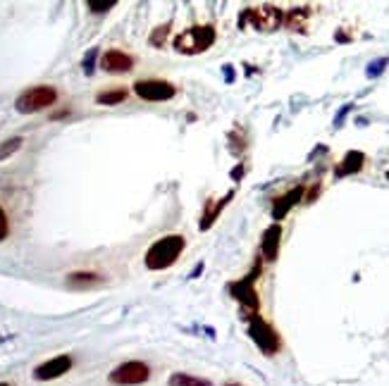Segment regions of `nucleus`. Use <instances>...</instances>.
<instances>
[{
    "instance_id": "f3484780",
    "label": "nucleus",
    "mask_w": 389,
    "mask_h": 386,
    "mask_svg": "<svg viewBox=\"0 0 389 386\" xmlns=\"http://www.w3.org/2000/svg\"><path fill=\"white\" fill-rule=\"evenodd\" d=\"M167 386H213L210 379L196 377V374H187V372H175L167 379Z\"/></svg>"
},
{
    "instance_id": "f8f14e48",
    "label": "nucleus",
    "mask_w": 389,
    "mask_h": 386,
    "mask_svg": "<svg viewBox=\"0 0 389 386\" xmlns=\"http://www.w3.org/2000/svg\"><path fill=\"white\" fill-rule=\"evenodd\" d=\"M301 198H303V186H294L292 191L280 195V198L275 200V205H272V220L275 222L285 220L289 215V210H292L296 203H301Z\"/></svg>"
},
{
    "instance_id": "a878e982",
    "label": "nucleus",
    "mask_w": 389,
    "mask_h": 386,
    "mask_svg": "<svg viewBox=\"0 0 389 386\" xmlns=\"http://www.w3.org/2000/svg\"><path fill=\"white\" fill-rule=\"evenodd\" d=\"M0 386H10V384L8 382H0Z\"/></svg>"
},
{
    "instance_id": "20e7f679",
    "label": "nucleus",
    "mask_w": 389,
    "mask_h": 386,
    "mask_svg": "<svg viewBox=\"0 0 389 386\" xmlns=\"http://www.w3.org/2000/svg\"><path fill=\"white\" fill-rule=\"evenodd\" d=\"M249 336L254 338V343L260 348V353H265L267 358L277 356L282 348V338L275 331V327L270 322H265L260 315H249Z\"/></svg>"
},
{
    "instance_id": "423d86ee",
    "label": "nucleus",
    "mask_w": 389,
    "mask_h": 386,
    "mask_svg": "<svg viewBox=\"0 0 389 386\" xmlns=\"http://www.w3.org/2000/svg\"><path fill=\"white\" fill-rule=\"evenodd\" d=\"M258 274H260V262H256L249 277H244V279H239V282L229 284V293L239 300L241 308L249 310V315H258V308H260L258 293H256V277H258Z\"/></svg>"
},
{
    "instance_id": "ddd939ff",
    "label": "nucleus",
    "mask_w": 389,
    "mask_h": 386,
    "mask_svg": "<svg viewBox=\"0 0 389 386\" xmlns=\"http://www.w3.org/2000/svg\"><path fill=\"white\" fill-rule=\"evenodd\" d=\"M366 165V155L361 151H349L344 155V160L339 162L337 169H334V177H349V174H359Z\"/></svg>"
},
{
    "instance_id": "6e6552de",
    "label": "nucleus",
    "mask_w": 389,
    "mask_h": 386,
    "mask_svg": "<svg viewBox=\"0 0 389 386\" xmlns=\"http://www.w3.org/2000/svg\"><path fill=\"white\" fill-rule=\"evenodd\" d=\"M134 93L141 100H151V103H162V100H172L177 96L175 84L165 81V79H141L134 84Z\"/></svg>"
},
{
    "instance_id": "b1692460",
    "label": "nucleus",
    "mask_w": 389,
    "mask_h": 386,
    "mask_svg": "<svg viewBox=\"0 0 389 386\" xmlns=\"http://www.w3.org/2000/svg\"><path fill=\"white\" fill-rule=\"evenodd\" d=\"M93 60H96V50H88L86 60H84V70H86V74L93 72Z\"/></svg>"
},
{
    "instance_id": "f257e3e1",
    "label": "nucleus",
    "mask_w": 389,
    "mask_h": 386,
    "mask_svg": "<svg viewBox=\"0 0 389 386\" xmlns=\"http://www.w3.org/2000/svg\"><path fill=\"white\" fill-rule=\"evenodd\" d=\"M184 248H187V239H184V236L180 234L162 236V239L151 243V248L146 251V255H144L146 267H149L151 272H160V269L172 267L180 260Z\"/></svg>"
},
{
    "instance_id": "9b49d317",
    "label": "nucleus",
    "mask_w": 389,
    "mask_h": 386,
    "mask_svg": "<svg viewBox=\"0 0 389 386\" xmlns=\"http://www.w3.org/2000/svg\"><path fill=\"white\" fill-rule=\"evenodd\" d=\"M280 241H282V224L275 222V224H270L263 231V239H260V253L265 260H277V255H280Z\"/></svg>"
},
{
    "instance_id": "7ed1b4c3",
    "label": "nucleus",
    "mask_w": 389,
    "mask_h": 386,
    "mask_svg": "<svg viewBox=\"0 0 389 386\" xmlns=\"http://www.w3.org/2000/svg\"><path fill=\"white\" fill-rule=\"evenodd\" d=\"M285 22V15L275 5H260V8H246L239 15V29H256V31H270L280 29V24Z\"/></svg>"
},
{
    "instance_id": "393cba45",
    "label": "nucleus",
    "mask_w": 389,
    "mask_h": 386,
    "mask_svg": "<svg viewBox=\"0 0 389 386\" xmlns=\"http://www.w3.org/2000/svg\"><path fill=\"white\" fill-rule=\"evenodd\" d=\"M225 386H241V384H236V382H227V384H225Z\"/></svg>"
},
{
    "instance_id": "4468645a",
    "label": "nucleus",
    "mask_w": 389,
    "mask_h": 386,
    "mask_svg": "<svg viewBox=\"0 0 389 386\" xmlns=\"http://www.w3.org/2000/svg\"><path fill=\"white\" fill-rule=\"evenodd\" d=\"M103 284V277L96 272H72L67 274V287L70 289H93Z\"/></svg>"
},
{
    "instance_id": "6ab92c4d",
    "label": "nucleus",
    "mask_w": 389,
    "mask_h": 386,
    "mask_svg": "<svg viewBox=\"0 0 389 386\" xmlns=\"http://www.w3.org/2000/svg\"><path fill=\"white\" fill-rule=\"evenodd\" d=\"M22 144H24L22 136H15V139L3 141V144H0V160H5V157H10L12 153H17L19 148H22Z\"/></svg>"
},
{
    "instance_id": "a211bd4d",
    "label": "nucleus",
    "mask_w": 389,
    "mask_h": 386,
    "mask_svg": "<svg viewBox=\"0 0 389 386\" xmlns=\"http://www.w3.org/2000/svg\"><path fill=\"white\" fill-rule=\"evenodd\" d=\"M306 19H308V10L306 8H296V10H292V12L287 15L285 24L289 26V29H294V31H306Z\"/></svg>"
},
{
    "instance_id": "bb28decb",
    "label": "nucleus",
    "mask_w": 389,
    "mask_h": 386,
    "mask_svg": "<svg viewBox=\"0 0 389 386\" xmlns=\"http://www.w3.org/2000/svg\"><path fill=\"white\" fill-rule=\"evenodd\" d=\"M387 179H389V169H387Z\"/></svg>"
},
{
    "instance_id": "1a4fd4ad",
    "label": "nucleus",
    "mask_w": 389,
    "mask_h": 386,
    "mask_svg": "<svg viewBox=\"0 0 389 386\" xmlns=\"http://www.w3.org/2000/svg\"><path fill=\"white\" fill-rule=\"evenodd\" d=\"M72 356H55L50 360L41 363L34 367V379L36 382H53V379H60L62 374H67L72 369Z\"/></svg>"
},
{
    "instance_id": "4be33fe9",
    "label": "nucleus",
    "mask_w": 389,
    "mask_h": 386,
    "mask_svg": "<svg viewBox=\"0 0 389 386\" xmlns=\"http://www.w3.org/2000/svg\"><path fill=\"white\" fill-rule=\"evenodd\" d=\"M389 65V60L387 57H382V60H375V62H370V65H368V77H380L382 72H385V67Z\"/></svg>"
},
{
    "instance_id": "f03ea898",
    "label": "nucleus",
    "mask_w": 389,
    "mask_h": 386,
    "mask_svg": "<svg viewBox=\"0 0 389 386\" xmlns=\"http://www.w3.org/2000/svg\"><path fill=\"white\" fill-rule=\"evenodd\" d=\"M215 39H218V34H215L213 24H198L175 36V50L182 55H198V52L213 48Z\"/></svg>"
},
{
    "instance_id": "9d476101",
    "label": "nucleus",
    "mask_w": 389,
    "mask_h": 386,
    "mask_svg": "<svg viewBox=\"0 0 389 386\" xmlns=\"http://www.w3.org/2000/svg\"><path fill=\"white\" fill-rule=\"evenodd\" d=\"M131 67H134V57L127 55L124 50L110 48V50H105L103 55H101V70L110 72V74L131 72Z\"/></svg>"
},
{
    "instance_id": "412c9836",
    "label": "nucleus",
    "mask_w": 389,
    "mask_h": 386,
    "mask_svg": "<svg viewBox=\"0 0 389 386\" xmlns=\"http://www.w3.org/2000/svg\"><path fill=\"white\" fill-rule=\"evenodd\" d=\"M115 5H117V3H115V0H103V3H101V0H88L86 8L91 10V12L101 15V12H108V10H113Z\"/></svg>"
},
{
    "instance_id": "5701e85b",
    "label": "nucleus",
    "mask_w": 389,
    "mask_h": 386,
    "mask_svg": "<svg viewBox=\"0 0 389 386\" xmlns=\"http://www.w3.org/2000/svg\"><path fill=\"white\" fill-rule=\"evenodd\" d=\"M10 236V220L5 215V210L0 208V241H5Z\"/></svg>"
},
{
    "instance_id": "dca6fc26",
    "label": "nucleus",
    "mask_w": 389,
    "mask_h": 386,
    "mask_svg": "<svg viewBox=\"0 0 389 386\" xmlns=\"http://www.w3.org/2000/svg\"><path fill=\"white\" fill-rule=\"evenodd\" d=\"M129 96V91L124 86H113V88H108V91H101L96 96V103L98 105H120V103H124Z\"/></svg>"
},
{
    "instance_id": "0eeeda50",
    "label": "nucleus",
    "mask_w": 389,
    "mask_h": 386,
    "mask_svg": "<svg viewBox=\"0 0 389 386\" xmlns=\"http://www.w3.org/2000/svg\"><path fill=\"white\" fill-rule=\"evenodd\" d=\"M108 379L115 386H141L151 379V367L144 360H127L117 365Z\"/></svg>"
},
{
    "instance_id": "aec40b11",
    "label": "nucleus",
    "mask_w": 389,
    "mask_h": 386,
    "mask_svg": "<svg viewBox=\"0 0 389 386\" xmlns=\"http://www.w3.org/2000/svg\"><path fill=\"white\" fill-rule=\"evenodd\" d=\"M167 34H170V24H162L158 26V29L151 34V46H155V48H162L167 41Z\"/></svg>"
},
{
    "instance_id": "39448f33",
    "label": "nucleus",
    "mask_w": 389,
    "mask_h": 386,
    "mask_svg": "<svg viewBox=\"0 0 389 386\" xmlns=\"http://www.w3.org/2000/svg\"><path fill=\"white\" fill-rule=\"evenodd\" d=\"M57 100V88L55 86H31L15 100V108L22 115H31V113H41V110L50 108Z\"/></svg>"
},
{
    "instance_id": "2eb2a0df",
    "label": "nucleus",
    "mask_w": 389,
    "mask_h": 386,
    "mask_svg": "<svg viewBox=\"0 0 389 386\" xmlns=\"http://www.w3.org/2000/svg\"><path fill=\"white\" fill-rule=\"evenodd\" d=\"M232 198H234V191H229L222 200H210L206 213H203V218H201V224H198V226H201V229H210V226L215 224V220H218V215L222 213L225 205H227Z\"/></svg>"
}]
</instances>
